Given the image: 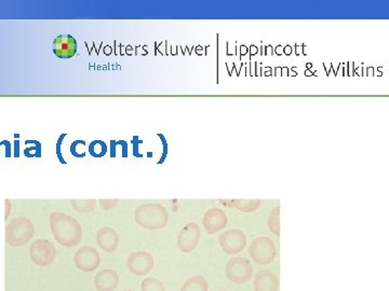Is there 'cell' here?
I'll return each instance as SVG.
<instances>
[{
    "instance_id": "6da1fadb",
    "label": "cell",
    "mask_w": 389,
    "mask_h": 291,
    "mask_svg": "<svg viewBox=\"0 0 389 291\" xmlns=\"http://www.w3.org/2000/svg\"><path fill=\"white\" fill-rule=\"evenodd\" d=\"M51 232L57 243L64 247H74L81 243L83 230L73 217L63 213H53L50 216Z\"/></svg>"
},
{
    "instance_id": "7a4b0ae2",
    "label": "cell",
    "mask_w": 389,
    "mask_h": 291,
    "mask_svg": "<svg viewBox=\"0 0 389 291\" xmlns=\"http://www.w3.org/2000/svg\"><path fill=\"white\" fill-rule=\"evenodd\" d=\"M167 210L161 204H144L135 210V221L147 230H158L167 225Z\"/></svg>"
},
{
    "instance_id": "3957f363",
    "label": "cell",
    "mask_w": 389,
    "mask_h": 291,
    "mask_svg": "<svg viewBox=\"0 0 389 291\" xmlns=\"http://www.w3.org/2000/svg\"><path fill=\"white\" fill-rule=\"evenodd\" d=\"M35 227L28 218L13 219L6 227V241L12 247H20L28 244L34 237Z\"/></svg>"
},
{
    "instance_id": "277c9868",
    "label": "cell",
    "mask_w": 389,
    "mask_h": 291,
    "mask_svg": "<svg viewBox=\"0 0 389 291\" xmlns=\"http://www.w3.org/2000/svg\"><path fill=\"white\" fill-rule=\"evenodd\" d=\"M250 256L255 263L267 266L272 263L277 255L275 243L269 237H257L252 242L249 249Z\"/></svg>"
},
{
    "instance_id": "5b68a950",
    "label": "cell",
    "mask_w": 389,
    "mask_h": 291,
    "mask_svg": "<svg viewBox=\"0 0 389 291\" xmlns=\"http://www.w3.org/2000/svg\"><path fill=\"white\" fill-rule=\"evenodd\" d=\"M227 278L236 285H245L251 280L253 268L249 260L243 257L231 258L226 264Z\"/></svg>"
},
{
    "instance_id": "8992f818",
    "label": "cell",
    "mask_w": 389,
    "mask_h": 291,
    "mask_svg": "<svg viewBox=\"0 0 389 291\" xmlns=\"http://www.w3.org/2000/svg\"><path fill=\"white\" fill-rule=\"evenodd\" d=\"M30 259L39 266H50L57 257V249L50 241L39 239L30 248Z\"/></svg>"
},
{
    "instance_id": "52a82bcc",
    "label": "cell",
    "mask_w": 389,
    "mask_h": 291,
    "mask_svg": "<svg viewBox=\"0 0 389 291\" xmlns=\"http://www.w3.org/2000/svg\"><path fill=\"white\" fill-rule=\"evenodd\" d=\"M74 263L76 268L85 273L95 271L101 263V257L99 251L90 246H85L78 249L74 256Z\"/></svg>"
},
{
    "instance_id": "ba28073f",
    "label": "cell",
    "mask_w": 389,
    "mask_h": 291,
    "mask_svg": "<svg viewBox=\"0 0 389 291\" xmlns=\"http://www.w3.org/2000/svg\"><path fill=\"white\" fill-rule=\"evenodd\" d=\"M153 257L146 251H134L130 254L127 261L129 271L135 276H145L153 268Z\"/></svg>"
},
{
    "instance_id": "9c48e42d",
    "label": "cell",
    "mask_w": 389,
    "mask_h": 291,
    "mask_svg": "<svg viewBox=\"0 0 389 291\" xmlns=\"http://www.w3.org/2000/svg\"><path fill=\"white\" fill-rule=\"evenodd\" d=\"M220 245L227 255H237L245 249L247 237L240 230L226 231L221 235Z\"/></svg>"
},
{
    "instance_id": "30bf717a",
    "label": "cell",
    "mask_w": 389,
    "mask_h": 291,
    "mask_svg": "<svg viewBox=\"0 0 389 291\" xmlns=\"http://www.w3.org/2000/svg\"><path fill=\"white\" fill-rule=\"evenodd\" d=\"M200 239V229L196 223L186 225L178 237V246L183 253H190L197 247Z\"/></svg>"
},
{
    "instance_id": "8fae6325",
    "label": "cell",
    "mask_w": 389,
    "mask_h": 291,
    "mask_svg": "<svg viewBox=\"0 0 389 291\" xmlns=\"http://www.w3.org/2000/svg\"><path fill=\"white\" fill-rule=\"evenodd\" d=\"M53 53L59 59H71L77 53V41L71 35H60L53 41Z\"/></svg>"
},
{
    "instance_id": "7c38bea8",
    "label": "cell",
    "mask_w": 389,
    "mask_h": 291,
    "mask_svg": "<svg viewBox=\"0 0 389 291\" xmlns=\"http://www.w3.org/2000/svg\"><path fill=\"white\" fill-rule=\"evenodd\" d=\"M204 229L209 234L219 232L223 230L227 225V216L225 212L219 208H211L204 214Z\"/></svg>"
},
{
    "instance_id": "4fadbf2b",
    "label": "cell",
    "mask_w": 389,
    "mask_h": 291,
    "mask_svg": "<svg viewBox=\"0 0 389 291\" xmlns=\"http://www.w3.org/2000/svg\"><path fill=\"white\" fill-rule=\"evenodd\" d=\"M96 243L102 251L114 253L120 245V235L112 227H102L96 234Z\"/></svg>"
},
{
    "instance_id": "5bb4252c",
    "label": "cell",
    "mask_w": 389,
    "mask_h": 291,
    "mask_svg": "<svg viewBox=\"0 0 389 291\" xmlns=\"http://www.w3.org/2000/svg\"><path fill=\"white\" fill-rule=\"evenodd\" d=\"M120 285V276L114 270L105 268L96 274L94 286L98 291H114Z\"/></svg>"
},
{
    "instance_id": "9a60e30c",
    "label": "cell",
    "mask_w": 389,
    "mask_h": 291,
    "mask_svg": "<svg viewBox=\"0 0 389 291\" xmlns=\"http://www.w3.org/2000/svg\"><path fill=\"white\" fill-rule=\"evenodd\" d=\"M253 285L255 291H279V278L274 272L268 270L257 272Z\"/></svg>"
},
{
    "instance_id": "2e32d148",
    "label": "cell",
    "mask_w": 389,
    "mask_h": 291,
    "mask_svg": "<svg viewBox=\"0 0 389 291\" xmlns=\"http://www.w3.org/2000/svg\"><path fill=\"white\" fill-rule=\"evenodd\" d=\"M181 291H209L208 282L204 276H192L184 283Z\"/></svg>"
},
{
    "instance_id": "e0dca14e",
    "label": "cell",
    "mask_w": 389,
    "mask_h": 291,
    "mask_svg": "<svg viewBox=\"0 0 389 291\" xmlns=\"http://www.w3.org/2000/svg\"><path fill=\"white\" fill-rule=\"evenodd\" d=\"M233 206L238 208L241 212L251 213L255 212L257 207L260 206L261 202L260 201H245V200H237L233 201Z\"/></svg>"
},
{
    "instance_id": "ac0fdd59",
    "label": "cell",
    "mask_w": 389,
    "mask_h": 291,
    "mask_svg": "<svg viewBox=\"0 0 389 291\" xmlns=\"http://www.w3.org/2000/svg\"><path fill=\"white\" fill-rule=\"evenodd\" d=\"M279 212L280 207L277 206L272 210L269 217H268V227H269L270 231L277 237L280 235Z\"/></svg>"
},
{
    "instance_id": "d6986e66",
    "label": "cell",
    "mask_w": 389,
    "mask_h": 291,
    "mask_svg": "<svg viewBox=\"0 0 389 291\" xmlns=\"http://www.w3.org/2000/svg\"><path fill=\"white\" fill-rule=\"evenodd\" d=\"M142 291H166L165 286L157 278H147L141 284Z\"/></svg>"
},
{
    "instance_id": "ffe728a7",
    "label": "cell",
    "mask_w": 389,
    "mask_h": 291,
    "mask_svg": "<svg viewBox=\"0 0 389 291\" xmlns=\"http://www.w3.org/2000/svg\"><path fill=\"white\" fill-rule=\"evenodd\" d=\"M74 208L78 212L81 213H89L94 210L95 207V201L94 200H79L71 201Z\"/></svg>"
},
{
    "instance_id": "44dd1931",
    "label": "cell",
    "mask_w": 389,
    "mask_h": 291,
    "mask_svg": "<svg viewBox=\"0 0 389 291\" xmlns=\"http://www.w3.org/2000/svg\"><path fill=\"white\" fill-rule=\"evenodd\" d=\"M117 203H118V200H115V201H108V200L103 201V200H101V201H100V204H101L102 207H103V208H105V210H110V208H112V207H114L115 205L117 204Z\"/></svg>"
},
{
    "instance_id": "7402d4cb",
    "label": "cell",
    "mask_w": 389,
    "mask_h": 291,
    "mask_svg": "<svg viewBox=\"0 0 389 291\" xmlns=\"http://www.w3.org/2000/svg\"><path fill=\"white\" fill-rule=\"evenodd\" d=\"M124 291H133V290H124Z\"/></svg>"
},
{
    "instance_id": "603a6c76",
    "label": "cell",
    "mask_w": 389,
    "mask_h": 291,
    "mask_svg": "<svg viewBox=\"0 0 389 291\" xmlns=\"http://www.w3.org/2000/svg\"><path fill=\"white\" fill-rule=\"evenodd\" d=\"M220 291H227V290H220Z\"/></svg>"
}]
</instances>
